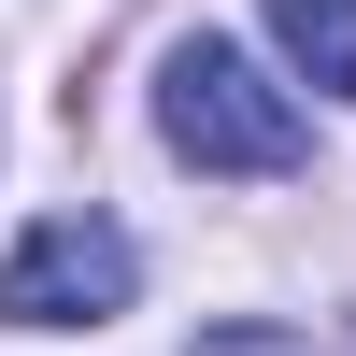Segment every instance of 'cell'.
<instances>
[{
  "label": "cell",
  "instance_id": "1",
  "mask_svg": "<svg viewBox=\"0 0 356 356\" xmlns=\"http://www.w3.org/2000/svg\"><path fill=\"white\" fill-rule=\"evenodd\" d=\"M157 143L186 171H300L314 157V129H300V100H285L271 72H257L243 43H214V29H200V43H171L157 57Z\"/></svg>",
  "mask_w": 356,
  "mask_h": 356
},
{
  "label": "cell",
  "instance_id": "2",
  "mask_svg": "<svg viewBox=\"0 0 356 356\" xmlns=\"http://www.w3.org/2000/svg\"><path fill=\"white\" fill-rule=\"evenodd\" d=\"M143 257L114 214H43L15 257H0V328H100V314H129Z\"/></svg>",
  "mask_w": 356,
  "mask_h": 356
},
{
  "label": "cell",
  "instance_id": "3",
  "mask_svg": "<svg viewBox=\"0 0 356 356\" xmlns=\"http://www.w3.org/2000/svg\"><path fill=\"white\" fill-rule=\"evenodd\" d=\"M271 43L300 57L328 100H356V0H271Z\"/></svg>",
  "mask_w": 356,
  "mask_h": 356
},
{
  "label": "cell",
  "instance_id": "4",
  "mask_svg": "<svg viewBox=\"0 0 356 356\" xmlns=\"http://www.w3.org/2000/svg\"><path fill=\"white\" fill-rule=\"evenodd\" d=\"M200 356H300V342H285V328H214Z\"/></svg>",
  "mask_w": 356,
  "mask_h": 356
}]
</instances>
